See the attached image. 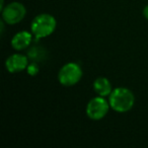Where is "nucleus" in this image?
Masks as SVG:
<instances>
[{"instance_id": "nucleus-1", "label": "nucleus", "mask_w": 148, "mask_h": 148, "mask_svg": "<svg viewBox=\"0 0 148 148\" xmlns=\"http://www.w3.org/2000/svg\"><path fill=\"white\" fill-rule=\"evenodd\" d=\"M109 103L111 109L117 113H127L134 107L135 97L127 87H117L109 95Z\"/></svg>"}, {"instance_id": "nucleus-2", "label": "nucleus", "mask_w": 148, "mask_h": 148, "mask_svg": "<svg viewBox=\"0 0 148 148\" xmlns=\"http://www.w3.org/2000/svg\"><path fill=\"white\" fill-rule=\"evenodd\" d=\"M57 27V21L52 14L41 13L33 19L31 31L36 40H41L51 36Z\"/></svg>"}, {"instance_id": "nucleus-3", "label": "nucleus", "mask_w": 148, "mask_h": 148, "mask_svg": "<svg viewBox=\"0 0 148 148\" xmlns=\"http://www.w3.org/2000/svg\"><path fill=\"white\" fill-rule=\"evenodd\" d=\"M83 75L80 65L75 62L66 63L58 72V81L63 86H73L81 80Z\"/></svg>"}, {"instance_id": "nucleus-4", "label": "nucleus", "mask_w": 148, "mask_h": 148, "mask_svg": "<svg viewBox=\"0 0 148 148\" xmlns=\"http://www.w3.org/2000/svg\"><path fill=\"white\" fill-rule=\"evenodd\" d=\"M110 109H111V107H110L109 101H107L103 97L97 95L87 103L85 113L90 120L99 121L107 116Z\"/></svg>"}, {"instance_id": "nucleus-5", "label": "nucleus", "mask_w": 148, "mask_h": 148, "mask_svg": "<svg viewBox=\"0 0 148 148\" xmlns=\"http://www.w3.org/2000/svg\"><path fill=\"white\" fill-rule=\"evenodd\" d=\"M27 14V8L21 2L13 1L5 5L1 10V17L6 25H13L21 23Z\"/></svg>"}, {"instance_id": "nucleus-6", "label": "nucleus", "mask_w": 148, "mask_h": 148, "mask_svg": "<svg viewBox=\"0 0 148 148\" xmlns=\"http://www.w3.org/2000/svg\"><path fill=\"white\" fill-rule=\"evenodd\" d=\"M29 65V57L23 54L15 53L10 55L5 60V68L10 73H19L27 70Z\"/></svg>"}, {"instance_id": "nucleus-7", "label": "nucleus", "mask_w": 148, "mask_h": 148, "mask_svg": "<svg viewBox=\"0 0 148 148\" xmlns=\"http://www.w3.org/2000/svg\"><path fill=\"white\" fill-rule=\"evenodd\" d=\"M33 33H29L27 31L18 32L11 39V47L15 51H23L31 45L32 41H33Z\"/></svg>"}, {"instance_id": "nucleus-8", "label": "nucleus", "mask_w": 148, "mask_h": 148, "mask_svg": "<svg viewBox=\"0 0 148 148\" xmlns=\"http://www.w3.org/2000/svg\"><path fill=\"white\" fill-rule=\"evenodd\" d=\"M93 90L99 97H109L113 91L111 81L106 77H99L93 81Z\"/></svg>"}, {"instance_id": "nucleus-9", "label": "nucleus", "mask_w": 148, "mask_h": 148, "mask_svg": "<svg viewBox=\"0 0 148 148\" xmlns=\"http://www.w3.org/2000/svg\"><path fill=\"white\" fill-rule=\"evenodd\" d=\"M27 57H29V59H31L32 61H34V62H41L45 59L46 52L42 47L35 46V47H32L31 49L29 50V52H27Z\"/></svg>"}, {"instance_id": "nucleus-10", "label": "nucleus", "mask_w": 148, "mask_h": 148, "mask_svg": "<svg viewBox=\"0 0 148 148\" xmlns=\"http://www.w3.org/2000/svg\"><path fill=\"white\" fill-rule=\"evenodd\" d=\"M27 72L31 76H36L40 72V67H39V65H38V62L33 61L32 63H29L27 67Z\"/></svg>"}, {"instance_id": "nucleus-11", "label": "nucleus", "mask_w": 148, "mask_h": 148, "mask_svg": "<svg viewBox=\"0 0 148 148\" xmlns=\"http://www.w3.org/2000/svg\"><path fill=\"white\" fill-rule=\"evenodd\" d=\"M142 13H143L144 18H146V21H148V5H146V6L144 7Z\"/></svg>"}, {"instance_id": "nucleus-12", "label": "nucleus", "mask_w": 148, "mask_h": 148, "mask_svg": "<svg viewBox=\"0 0 148 148\" xmlns=\"http://www.w3.org/2000/svg\"><path fill=\"white\" fill-rule=\"evenodd\" d=\"M4 0H1V6H0V9H1V10H2L3 8H4Z\"/></svg>"}]
</instances>
